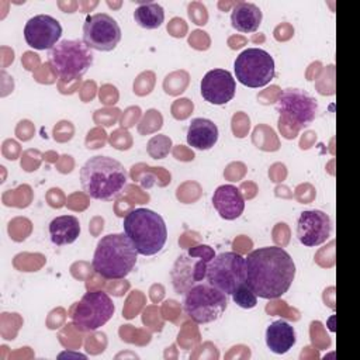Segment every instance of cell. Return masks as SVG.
Instances as JSON below:
<instances>
[{"mask_svg": "<svg viewBox=\"0 0 360 360\" xmlns=\"http://www.w3.org/2000/svg\"><path fill=\"white\" fill-rule=\"evenodd\" d=\"M294 277L295 263L283 248H259L245 257V283L259 298H280L290 290Z\"/></svg>", "mask_w": 360, "mask_h": 360, "instance_id": "obj_1", "label": "cell"}, {"mask_svg": "<svg viewBox=\"0 0 360 360\" xmlns=\"http://www.w3.org/2000/svg\"><path fill=\"white\" fill-rule=\"evenodd\" d=\"M128 181V172L121 162L110 156H93L80 169L83 191L94 200L117 198Z\"/></svg>", "mask_w": 360, "mask_h": 360, "instance_id": "obj_2", "label": "cell"}, {"mask_svg": "<svg viewBox=\"0 0 360 360\" xmlns=\"http://www.w3.org/2000/svg\"><path fill=\"white\" fill-rule=\"evenodd\" d=\"M138 255V250L125 233H108L98 240L91 266L103 278L120 280L132 271Z\"/></svg>", "mask_w": 360, "mask_h": 360, "instance_id": "obj_3", "label": "cell"}, {"mask_svg": "<svg viewBox=\"0 0 360 360\" xmlns=\"http://www.w3.org/2000/svg\"><path fill=\"white\" fill-rule=\"evenodd\" d=\"M124 233L142 256H153L162 250L167 240L165 219L148 208H135L124 218Z\"/></svg>", "mask_w": 360, "mask_h": 360, "instance_id": "obj_4", "label": "cell"}, {"mask_svg": "<svg viewBox=\"0 0 360 360\" xmlns=\"http://www.w3.org/2000/svg\"><path fill=\"white\" fill-rule=\"evenodd\" d=\"M48 63L62 79H80L93 65V53L83 39H62L48 51Z\"/></svg>", "mask_w": 360, "mask_h": 360, "instance_id": "obj_5", "label": "cell"}, {"mask_svg": "<svg viewBox=\"0 0 360 360\" xmlns=\"http://www.w3.org/2000/svg\"><path fill=\"white\" fill-rule=\"evenodd\" d=\"M228 307L226 294L208 283L194 284L184 292L183 309L195 323H211L222 316Z\"/></svg>", "mask_w": 360, "mask_h": 360, "instance_id": "obj_6", "label": "cell"}, {"mask_svg": "<svg viewBox=\"0 0 360 360\" xmlns=\"http://www.w3.org/2000/svg\"><path fill=\"white\" fill-rule=\"evenodd\" d=\"M115 305L110 295L96 290L86 292L79 302L75 304L70 319L76 329L82 332H93L105 325L114 315Z\"/></svg>", "mask_w": 360, "mask_h": 360, "instance_id": "obj_7", "label": "cell"}, {"mask_svg": "<svg viewBox=\"0 0 360 360\" xmlns=\"http://www.w3.org/2000/svg\"><path fill=\"white\" fill-rule=\"evenodd\" d=\"M233 70L236 80L252 89H259L269 84L276 76L274 59L260 48H248L242 51L235 62Z\"/></svg>", "mask_w": 360, "mask_h": 360, "instance_id": "obj_8", "label": "cell"}, {"mask_svg": "<svg viewBox=\"0 0 360 360\" xmlns=\"http://www.w3.org/2000/svg\"><path fill=\"white\" fill-rule=\"evenodd\" d=\"M205 278L207 283L217 290L232 295V292L245 283V257L235 252L215 255L207 266Z\"/></svg>", "mask_w": 360, "mask_h": 360, "instance_id": "obj_9", "label": "cell"}, {"mask_svg": "<svg viewBox=\"0 0 360 360\" xmlns=\"http://www.w3.org/2000/svg\"><path fill=\"white\" fill-rule=\"evenodd\" d=\"M188 255L180 256L172 270V278L176 292H186L195 283L202 281L207 274V266L215 256L212 248L198 245L188 250Z\"/></svg>", "mask_w": 360, "mask_h": 360, "instance_id": "obj_10", "label": "cell"}, {"mask_svg": "<svg viewBox=\"0 0 360 360\" xmlns=\"http://www.w3.org/2000/svg\"><path fill=\"white\" fill-rule=\"evenodd\" d=\"M276 110L280 114V122L288 121L297 128H302L315 120L318 103L305 90L285 89L277 98Z\"/></svg>", "mask_w": 360, "mask_h": 360, "instance_id": "obj_11", "label": "cell"}, {"mask_svg": "<svg viewBox=\"0 0 360 360\" xmlns=\"http://www.w3.org/2000/svg\"><path fill=\"white\" fill-rule=\"evenodd\" d=\"M121 41V28L118 22L105 13L87 15L83 24V42L100 52L112 51Z\"/></svg>", "mask_w": 360, "mask_h": 360, "instance_id": "obj_12", "label": "cell"}, {"mask_svg": "<svg viewBox=\"0 0 360 360\" xmlns=\"http://www.w3.org/2000/svg\"><path fill=\"white\" fill-rule=\"evenodd\" d=\"M62 37V25L56 18L48 14L31 17L24 27L25 42L38 51L52 49Z\"/></svg>", "mask_w": 360, "mask_h": 360, "instance_id": "obj_13", "label": "cell"}, {"mask_svg": "<svg viewBox=\"0 0 360 360\" xmlns=\"http://www.w3.org/2000/svg\"><path fill=\"white\" fill-rule=\"evenodd\" d=\"M330 218L321 210H307L298 217L297 238L304 246L314 248L325 243L330 236Z\"/></svg>", "mask_w": 360, "mask_h": 360, "instance_id": "obj_14", "label": "cell"}, {"mask_svg": "<svg viewBox=\"0 0 360 360\" xmlns=\"http://www.w3.org/2000/svg\"><path fill=\"white\" fill-rule=\"evenodd\" d=\"M200 91L207 103L222 105L235 97L236 82L231 72L225 69H212L201 79Z\"/></svg>", "mask_w": 360, "mask_h": 360, "instance_id": "obj_15", "label": "cell"}, {"mask_svg": "<svg viewBox=\"0 0 360 360\" xmlns=\"http://www.w3.org/2000/svg\"><path fill=\"white\" fill-rule=\"evenodd\" d=\"M212 205L221 218L232 221L243 214L245 198L236 186L222 184L214 191Z\"/></svg>", "mask_w": 360, "mask_h": 360, "instance_id": "obj_16", "label": "cell"}, {"mask_svg": "<svg viewBox=\"0 0 360 360\" xmlns=\"http://www.w3.org/2000/svg\"><path fill=\"white\" fill-rule=\"evenodd\" d=\"M218 127L208 118L191 120L187 129V143L198 150L211 149L218 141Z\"/></svg>", "mask_w": 360, "mask_h": 360, "instance_id": "obj_17", "label": "cell"}, {"mask_svg": "<svg viewBox=\"0 0 360 360\" xmlns=\"http://www.w3.org/2000/svg\"><path fill=\"white\" fill-rule=\"evenodd\" d=\"M297 342L295 329L285 321L278 319L271 322L266 329V345L270 352L276 354H284Z\"/></svg>", "mask_w": 360, "mask_h": 360, "instance_id": "obj_18", "label": "cell"}, {"mask_svg": "<svg viewBox=\"0 0 360 360\" xmlns=\"http://www.w3.org/2000/svg\"><path fill=\"white\" fill-rule=\"evenodd\" d=\"M263 20L262 10L246 1H239L233 6L231 13V24L239 32H255L259 30Z\"/></svg>", "mask_w": 360, "mask_h": 360, "instance_id": "obj_19", "label": "cell"}, {"mask_svg": "<svg viewBox=\"0 0 360 360\" xmlns=\"http://www.w3.org/2000/svg\"><path fill=\"white\" fill-rule=\"evenodd\" d=\"M80 235V222L75 215H59L49 224L51 242L56 246L70 245Z\"/></svg>", "mask_w": 360, "mask_h": 360, "instance_id": "obj_20", "label": "cell"}, {"mask_svg": "<svg viewBox=\"0 0 360 360\" xmlns=\"http://www.w3.org/2000/svg\"><path fill=\"white\" fill-rule=\"evenodd\" d=\"M135 22L145 30H156L165 21V10L158 3H143L134 11Z\"/></svg>", "mask_w": 360, "mask_h": 360, "instance_id": "obj_21", "label": "cell"}, {"mask_svg": "<svg viewBox=\"0 0 360 360\" xmlns=\"http://www.w3.org/2000/svg\"><path fill=\"white\" fill-rule=\"evenodd\" d=\"M232 300L235 304H238L240 308L250 309L255 308L257 304V297L256 294L248 287L246 283L239 285L233 292H232Z\"/></svg>", "mask_w": 360, "mask_h": 360, "instance_id": "obj_22", "label": "cell"}]
</instances>
